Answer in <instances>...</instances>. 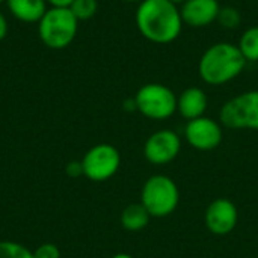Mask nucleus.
I'll use <instances>...</instances> for the list:
<instances>
[{
	"mask_svg": "<svg viewBox=\"0 0 258 258\" xmlns=\"http://www.w3.org/2000/svg\"><path fill=\"white\" fill-rule=\"evenodd\" d=\"M136 27L153 44L174 42L183 29L180 8L169 0H144L136 9Z\"/></svg>",
	"mask_w": 258,
	"mask_h": 258,
	"instance_id": "obj_1",
	"label": "nucleus"
},
{
	"mask_svg": "<svg viewBox=\"0 0 258 258\" xmlns=\"http://www.w3.org/2000/svg\"><path fill=\"white\" fill-rule=\"evenodd\" d=\"M246 60L242 56L237 44L221 41L210 45L198 62V74L201 80L210 86H222L237 79Z\"/></svg>",
	"mask_w": 258,
	"mask_h": 258,
	"instance_id": "obj_2",
	"label": "nucleus"
},
{
	"mask_svg": "<svg viewBox=\"0 0 258 258\" xmlns=\"http://www.w3.org/2000/svg\"><path fill=\"white\" fill-rule=\"evenodd\" d=\"M79 20L70 8H48L38 21V35L42 44L51 50L67 48L76 38Z\"/></svg>",
	"mask_w": 258,
	"mask_h": 258,
	"instance_id": "obj_3",
	"label": "nucleus"
},
{
	"mask_svg": "<svg viewBox=\"0 0 258 258\" xmlns=\"http://www.w3.org/2000/svg\"><path fill=\"white\" fill-rule=\"evenodd\" d=\"M180 203L177 183L168 175L150 177L141 190V204L148 210L151 218H166L172 215Z\"/></svg>",
	"mask_w": 258,
	"mask_h": 258,
	"instance_id": "obj_4",
	"label": "nucleus"
},
{
	"mask_svg": "<svg viewBox=\"0 0 258 258\" xmlns=\"http://www.w3.org/2000/svg\"><path fill=\"white\" fill-rule=\"evenodd\" d=\"M133 98L136 110L153 121H165L177 112V94L163 83H145Z\"/></svg>",
	"mask_w": 258,
	"mask_h": 258,
	"instance_id": "obj_5",
	"label": "nucleus"
},
{
	"mask_svg": "<svg viewBox=\"0 0 258 258\" xmlns=\"http://www.w3.org/2000/svg\"><path fill=\"white\" fill-rule=\"evenodd\" d=\"M219 122L231 130L258 132V89L245 91L224 103Z\"/></svg>",
	"mask_w": 258,
	"mask_h": 258,
	"instance_id": "obj_6",
	"label": "nucleus"
},
{
	"mask_svg": "<svg viewBox=\"0 0 258 258\" xmlns=\"http://www.w3.org/2000/svg\"><path fill=\"white\" fill-rule=\"evenodd\" d=\"M83 175L95 183L110 180L121 166V154L116 147L110 144H98L91 147L83 159Z\"/></svg>",
	"mask_w": 258,
	"mask_h": 258,
	"instance_id": "obj_7",
	"label": "nucleus"
},
{
	"mask_svg": "<svg viewBox=\"0 0 258 258\" xmlns=\"http://www.w3.org/2000/svg\"><path fill=\"white\" fill-rule=\"evenodd\" d=\"M181 151V138L169 128H162L150 135L144 144V157L156 166L172 163Z\"/></svg>",
	"mask_w": 258,
	"mask_h": 258,
	"instance_id": "obj_8",
	"label": "nucleus"
},
{
	"mask_svg": "<svg viewBox=\"0 0 258 258\" xmlns=\"http://www.w3.org/2000/svg\"><path fill=\"white\" fill-rule=\"evenodd\" d=\"M184 138L187 144L198 151H213L222 144L224 127L219 121L204 115L201 118L187 121Z\"/></svg>",
	"mask_w": 258,
	"mask_h": 258,
	"instance_id": "obj_9",
	"label": "nucleus"
},
{
	"mask_svg": "<svg viewBox=\"0 0 258 258\" xmlns=\"http://www.w3.org/2000/svg\"><path fill=\"white\" fill-rule=\"evenodd\" d=\"M239 222L237 206L228 198L213 200L204 213V224L215 236H228L233 233Z\"/></svg>",
	"mask_w": 258,
	"mask_h": 258,
	"instance_id": "obj_10",
	"label": "nucleus"
},
{
	"mask_svg": "<svg viewBox=\"0 0 258 258\" xmlns=\"http://www.w3.org/2000/svg\"><path fill=\"white\" fill-rule=\"evenodd\" d=\"M221 11L219 0H186L180 6L181 20L186 26L201 29L218 20Z\"/></svg>",
	"mask_w": 258,
	"mask_h": 258,
	"instance_id": "obj_11",
	"label": "nucleus"
},
{
	"mask_svg": "<svg viewBox=\"0 0 258 258\" xmlns=\"http://www.w3.org/2000/svg\"><path fill=\"white\" fill-rule=\"evenodd\" d=\"M209 107V97L204 89L189 86L177 95V112L187 121L201 118Z\"/></svg>",
	"mask_w": 258,
	"mask_h": 258,
	"instance_id": "obj_12",
	"label": "nucleus"
},
{
	"mask_svg": "<svg viewBox=\"0 0 258 258\" xmlns=\"http://www.w3.org/2000/svg\"><path fill=\"white\" fill-rule=\"evenodd\" d=\"M12 17L21 23H38L45 14V0H6L5 2Z\"/></svg>",
	"mask_w": 258,
	"mask_h": 258,
	"instance_id": "obj_13",
	"label": "nucleus"
},
{
	"mask_svg": "<svg viewBox=\"0 0 258 258\" xmlns=\"http://www.w3.org/2000/svg\"><path fill=\"white\" fill-rule=\"evenodd\" d=\"M150 219H151V215L141 203L128 204L121 212V216H119V222L122 228L130 233H138L147 228L150 224Z\"/></svg>",
	"mask_w": 258,
	"mask_h": 258,
	"instance_id": "obj_14",
	"label": "nucleus"
},
{
	"mask_svg": "<svg viewBox=\"0 0 258 258\" xmlns=\"http://www.w3.org/2000/svg\"><path fill=\"white\" fill-rule=\"evenodd\" d=\"M237 47L246 62L258 63V26L248 27L240 35Z\"/></svg>",
	"mask_w": 258,
	"mask_h": 258,
	"instance_id": "obj_15",
	"label": "nucleus"
},
{
	"mask_svg": "<svg viewBox=\"0 0 258 258\" xmlns=\"http://www.w3.org/2000/svg\"><path fill=\"white\" fill-rule=\"evenodd\" d=\"M70 11L79 21L91 20L98 11V2L97 0H74L70 5Z\"/></svg>",
	"mask_w": 258,
	"mask_h": 258,
	"instance_id": "obj_16",
	"label": "nucleus"
},
{
	"mask_svg": "<svg viewBox=\"0 0 258 258\" xmlns=\"http://www.w3.org/2000/svg\"><path fill=\"white\" fill-rule=\"evenodd\" d=\"M0 258H35L33 251L27 246L11 242V240H0Z\"/></svg>",
	"mask_w": 258,
	"mask_h": 258,
	"instance_id": "obj_17",
	"label": "nucleus"
},
{
	"mask_svg": "<svg viewBox=\"0 0 258 258\" xmlns=\"http://www.w3.org/2000/svg\"><path fill=\"white\" fill-rule=\"evenodd\" d=\"M224 29L233 30L237 29L242 23V14L237 8L234 6H221L218 20H216Z\"/></svg>",
	"mask_w": 258,
	"mask_h": 258,
	"instance_id": "obj_18",
	"label": "nucleus"
},
{
	"mask_svg": "<svg viewBox=\"0 0 258 258\" xmlns=\"http://www.w3.org/2000/svg\"><path fill=\"white\" fill-rule=\"evenodd\" d=\"M35 258H60V251L54 243H42L33 251Z\"/></svg>",
	"mask_w": 258,
	"mask_h": 258,
	"instance_id": "obj_19",
	"label": "nucleus"
},
{
	"mask_svg": "<svg viewBox=\"0 0 258 258\" xmlns=\"http://www.w3.org/2000/svg\"><path fill=\"white\" fill-rule=\"evenodd\" d=\"M67 171V175L71 177V178H77V177H82L83 175V166H82V162L80 160H73L67 165L65 168Z\"/></svg>",
	"mask_w": 258,
	"mask_h": 258,
	"instance_id": "obj_20",
	"label": "nucleus"
},
{
	"mask_svg": "<svg viewBox=\"0 0 258 258\" xmlns=\"http://www.w3.org/2000/svg\"><path fill=\"white\" fill-rule=\"evenodd\" d=\"M8 35V20L3 15V12H0V41H3Z\"/></svg>",
	"mask_w": 258,
	"mask_h": 258,
	"instance_id": "obj_21",
	"label": "nucleus"
},
{
	"mask_svg": "<svg viewBox=\"0 0 258 258\" xmlns=\"http://www.w3.org/2000/svg\"><path fill=\"white\" fill-rule=\"evenodd\" d=\"M50 8H70L74 0H45Z\"/></svg>",
	"mask_w": 258,
	"mask_h": 258,
	"instance_id": "obj_22",
	"label": "nucleus"
},
{
	"mask_svg": "<svg viewBox=\"0 0 258 258\" xmlns=\"http://www.w3.org/2000/svg\"><path fill=\"white\" fill-rule=\"evenodd\" d=\"M110 258H135V257H133V255H130V254H127V252H118V254L112 255Z\"/></svg>",
	"mask_w": 258,
	"mask_h": 258,
	"instance_id": "obj_23",
	"label": "nucleus"
},
{
	"mask_svg": "<svg viewBox=\"0 0 258 258\" xmlns=\"http://www.w3.org/2000/svg\"><path fill=\"white\" fill-rule=\"evenodd\" d=\"M169 2H171V3H174V5H177V6H178V5L181 6L186 0H169Z\"/></svg>",
	"mask_w": 258,
	"mask_h": 258,
	"instance_id": "obj_24",
	"label": "nucleus"
},
{
	"mask_svg": "<svg viewBox=\"0 0 258 258\" xmlns=\"http://www.w3.org/2000/svg\"><path fill=\"white\" fill-rule=\"evenodd\" d=\"M122 2H127V3H141V2H144V0H122Z\"/></svg>",
	"mask_w": 258,
	"mask_h": 258,
	"instance_id": "obj_25",
	"label": "nucleus"
},
{
	"mask_svg": "<svg viewBox=\"0 0 258 258\" xmlns=\"http://www.w3.org/2000/svg\"><path fill=\"white\" fill-rule=\"evenodd\" d=\"M5 2H6V0H0V5H2V3H5Z\"/></svg>",
	"mask_w": 258,
	"mask_h": 258,
	"instance_id": "obj_26",
	"label": "nucleus"
}]
</instances>
